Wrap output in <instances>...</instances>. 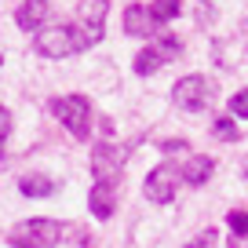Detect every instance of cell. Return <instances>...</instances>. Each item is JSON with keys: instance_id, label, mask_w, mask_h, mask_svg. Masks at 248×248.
<instances>
[{"instance_id": "obj_4", "label": "cell", "mask_w": 248, "mask_h": 248, "mask_svg": "<svg viewBox=\"0 0 248 248\" xmlns=\"http://www.w3.org/2000/svg\"><path fill=\"white\" fill-rule=\"evenodd\" d=\"M179 55H183V37H175V33H161V37H154V44H146L139 55H135L132 70L139 73V77H150L154 70H161L164 62H175Z\"/></svg>"}, {"instance_id": "obj_19", "label": "cell", "mask_w": 248, "mask_h": 248, "mask_svg": "<svg viewBox=\"0 0 248 248\" xmlns=\"http://www.w3.org/2000/svg\"><path fill=\"white\" fill-rule=\"evenodd\" d=\"M8 135H11V113L8 106H0V157H4V146H8Z\"/></svg>"}, {"instance_id": "obj_18", "label": "cell", "mask_w": 248, "mask_h": 248, "mask_svg": "<svg viewBox=\"0 0 248 248\" xmlns=\"http://www.w3.org/2000/svg\"><path fill=\"white\" fill-rule=\"evenodd\" d=\"M230 113L241 117V121H248V88H241L237 95H230Z\"/></svg>"}, {"instance_id": "obj_10", "label": "cell", "mask_w": 248, "mask_h": 248, "mask_svg": "<svg viewBox=\"0 0 248 248\" xmlns=\"http://www.w3.org/2000/svg\"><path fill=\"white\" fill-rule=\"evenodd\" d=\"M121 26H124L128 37H154V30H157V22H154V15H150L146 4H132V8H124Z\"/></svg>"}, {"instance_id": "obj_22", "label": "cell", "mask_w": 248, "mask_h": 248, "mask_svg": "<svg viewBox=\"0 0 248 248\" xmlns=\"http://www.w3.org/2000/svg\"><path fill=\"white\" fill-rule=\"evenodd\" d=\"M230 248H241V245H237V241H230Z\"/></svg>"}, {"instance_id": "obj_15", "label": "cell", "mask_w": 248, "mask_h": 248, "mask_svg": "<svg viewBox=\"0 0 248 248\" xmlns=\"http://www.w3.org/2000/svg\"><path fill=\"white\" fill-rule=\"evenodd\" d=\"M212 132H216V139H223V142H237L241 139V128L233 124V117H216V121H212Z\"/></svg>"}, {"instance_id": "obj_16", "label": "cell", "mask_w": 248, "mask_h": 248, "mask_svg": "<svg viewBox=\"0 0 248 248\" xmlns=\"http://www.w3.org/2000/svg\"><path fill=\"white\" fill-rule=\"evenodd\" d=\"M226 226L233 230V237H248V212H241V208L226 212Z\"/></svg>"}, {"instance_id": "obj_20", "label": "cell", "mask_w": 248, "mask_h": 248, "mask_svg": "<svg viewBox=\"0 0 248 248\" xmlns=\"http://www.w3.org/2000/svg\"><path fill=\"white\" fill-rule=\"evenodd\" d=\"M66 237H73V241H70L73 248H92V245H88L92 237H88V230H84V226H66Z\"/></svg>"}, {"instance_id": "obj_13", "label": "cell", "mask_w": 248, "mask_h": 248, "mask_svg": "<svg viewBox=\"0 0 248 248\" xmlns=\"http://www.w3.org/2000/svg\"><path fill=\"white\" fill-rule=\"evenodd\" d=\"M18 194H22V197H51L55 183L47 175H22V179H18Z\"/></svg>"}, {"instance_id": "obj_14", "label": "cell", "mask_w": 248, "mask_h": 248, "mask_svg": "<svg viewBox=\"0 0 248 248\" xmlns=\"http://www.w3.org/2000/svg\"><path fill=\"white\" fill-rule=\"evenodd\" d=\"M150 15H154V22H171V18L183 15V0H154V8H150Z\"/></svg>"}, {"instance_id": "obj_6", "label": "cell", "mask_w": 248, "mask_h": 248, "mask_svg": "<svg viewBox=\"0 0 248 248\" xmlns=\"http://www.w3.org/2000/svg\"><path fill=\"white\" fill-rule=\"evenodd\" d=\"M179 183H183V168H175V164H157V168L146 175L142 194H146L154 204H171L175 201Z\"/></svg>"}, {"instance_id": "obj_8", "label": "cell", "mask_w": 248, "mask_h": 248, "mask_svg": "<svg viewBox=\"0 0 248 248\" xmlns=\"http://www.w3.org/2000/svg\"><path fill=\"white\" fill-rule=\"evenodd\" d=\"M33 47H37V55H44V59H66V55H77L70 26H51V30H40L37 40H33Z\"/></svg>"}, {"instance_id": "obj_2", "label": "cell", "mask_w": 248, "mask_h": 248, "mask_svg": "<svg viewBox=\"0 0 248 248\" xmlns=\"http://www.w3.org/2000/svg\"><path fill=\"white\" fill-rule=\"evenodd\" d=\"M47 109L70 128L73 139L84 142L88 135H92V99H88V95H55V99L47 102Z\"/></svg>"}, {"instance_id": "obj_11", "label": "cell", "mask_w": 248, "mask_h": 248, "mask_svg": "<svg viewBox=\"0 0 248 248\" xmlns=\"http://www.w3.org/2000/svg\"><path fill=\"white\" fill-rule=\"evenodd\" d=\"M44 18H47V0H22V8L15 11L18 30H26V33H37L44 26Z\"/></svg>"}, {"instance_id": "obj_5", "label": "cell", "mask_w": 248, "mask_h": 248, "mask_svg": "<svg viewBox=\"0 0 248 248\" xmlns=\"http://www.w3.org/2000/svg\"><path fill=\"white\" fill-rule=\"evenodd\" d=\"M124 161H128V150L124 146L95 142V150H92V175H95V183H121Z\"/></svg>"}, {"instance_id": "obj_12", "label": "cell", "mask_w": 248, "mask_h": 248, "mask_svg": "<svg viewBox=\"0 0 248 248\" xmlns=\"http://www.w3.org/2000/svg\"><path fill=\"white\" fill-rule=\"evenodd\" d=\"M212 171H216V161L204 157V154H194V157H186V161H183V179L190 186H204L212 179Z\"/></svg>"}, {"instance_id": "obj_7", "label": "cell", "mask_w": 248, "mask_h": 248, "mask_svg": "<svg viewBox=\"0 0 248 248\" xmlns=\"http://www.w3.org/2000/svg\"><path fill=\"white\" fill-rule=\"evenodd\" d=\"M171 99H175V106L186 109V113H201V109L212 102V88H208L204 77L190 73V77H183L175 88H171Z\"/></svg>"}, {"instance_id": "obj_17", "label": "cell", "mask_w": 248, "mask_h": 248, "mask_svg": "<svg viewBox=\"0 0 248 248\" xmlns=\"http://www.w3.org/2000/svg\"><path fill=\"white\" fill-rule=\"evenodd\" d=\"M186 248H219V230H216V226H208V230H201V233H197V237L190 241V245H186Z\"/></svg>"}, {"instance_id": "obj_3", "label": "cell", "mask_w": 248, "mask_h": 248, "mask_svg": "<svg viewBox=\"0 0 248 248\" xmlns=\"http://www.w3.org/2000/svg\"><path fill=\"white\" fill-rule=\"evenodd\" d=\"M106 11H109V0H88L80 8L77 22L70 26L77 51H88V47H95L102 40V33H106Z\"/></svg>"}, {"instance_id": "obj_21", "label": "cell", "mask_w": 248, "mask_h": 248, "mask_svg": "<svg viewBox=\"0 0 248 248\" xmlns=\"http://www.w3.org/2000/svg\"><path fill=\"white\" fill-rule=\"evenodd\" d=\"M161 150L164 154H190V142L186 139H168V142H161Z\"/></svg>"}, {"instance_id": "obj_9", "label": "cell", "mask_w": 248, "mask_h": 248, "mask_svg": "<svg viewBox=\"0 0 248 248\" xmlns=\"http://www.w3.org/2000/svg\"><path fill=\"white\" fill-rule=\"evenodd\" d=\"M88 208H92L95 219L106 223V219L117 212V183H95L92 194H88Z\"/></svg>"}, {"instance_id": "obj_1", "label": "cell", "mask_w": 248, "mask_h": 248, "mask_svg": "<svg viewBox=\"0 0 248 248\" xmlns=\"http://www.w3.org/2000/svg\"><path fill=\"white\" fill-rule=\"evenodd\" d=\"M66 226L59 219H22L11 226L8 245L11 248H59Z\"/></svg>"}]
</instances>
